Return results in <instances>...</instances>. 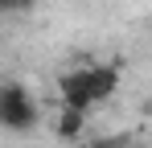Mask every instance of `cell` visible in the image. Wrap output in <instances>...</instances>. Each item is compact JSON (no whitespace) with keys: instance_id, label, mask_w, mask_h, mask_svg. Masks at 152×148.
Here are the masks:
<instances>
[{"instance_id":"obj_1","label":"cell","mask_w":152,"mask_h":148,"mask_svg":"<svg viewBox=\"0 0 152 148\" xmlns=\"http://www.w3.org/2000/svg\"><path fill=\"white\" fill-rule=\"evenodd\" d=\"M0 123L8 132H29L37 127V103L21 82H4L0 86Z\"/></svg>"},{"instance_id":"obj_2","label":"cell","mask_w":152,"mask_h":148,"mask_svg":"<svg viewBox=\"0 0 152 148\" xmlns=\"http://www.w3.org/2000/svg\"><path fill=\"white\" fill-rule=\"evenodd\" d=\"M58 95H62V107L91 111V107H95V95H91V66H82V70H66L62 78H58Z\"/></svg>"},{"instance_id":"obj_3","label":"cell","mask_w":152,"mask_h":148,"mask_svg":"<svg viewBox=\"0 0 152 148\" xmlns=\"http://www.w3.org/2000/svg\"><path fill=\"white\" fill-rule=\"evenodd\" d=\"M115 86H119V66H91V95H95V103L111 99Z\"/></svg>"},{"instance_id":"obj_4","label":"cell","mask_w":152,"mask_h":148,"mask_svg":"<svg viewBox=\"0 0 152 148\" xmlns=\"http://www.w3.org/2000/svg\"><path fill=\"white\" fill-rule=\"evenodd\" d=\"M58 136L66 140V144H74L78 136H82V127H86V111H74V107H62L58 111Z\"/></svg>"},{"instance_id":"obj_5","label":"cell","mask_w":152,"mask_h":148,"mask_svg":"<svg viewBox=\"0 0 152 148\" xmlns=\"http://www.w3.org/2000/svg\"><path fill=\"white\" fill-rule=\"evenodd\" d=\"M4 4V12H25V8H33V0H0Z\"/></svg>"}]
</instances>
